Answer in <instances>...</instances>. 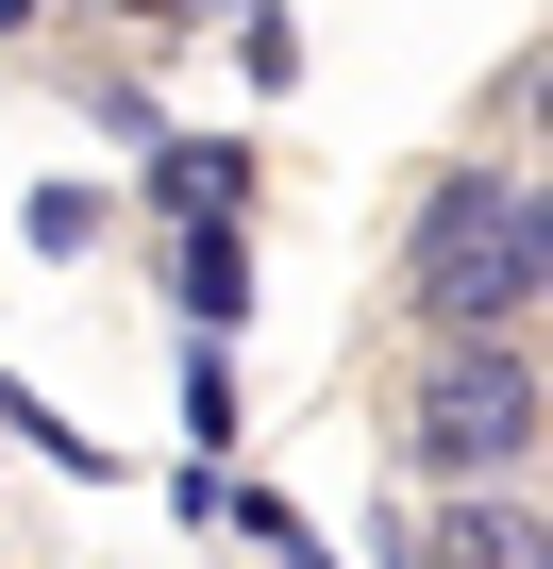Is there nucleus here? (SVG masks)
Returning <instances> with one entry per match:
<instances>
[{"instance_id": "1", "label": "nucleus", "mask_w": 553, "mask_h": 569, "mask_svg": "<svg viewBox=\"0 0 553 569\" xmlns=\"http://www.w3.org/2000/svg\"><path fill=\"white\" fill-rule=\"evenodd\" d=\"M419 319L436 336H520L536 319V168H453L419 201Z\"/></svg>"}, {"instance_id": "2", "label": "nucleus", "mask_w": 553, "mask_h": 569, "mask_svg": "<svg viewBox=\"0 0 553 569\" xmlns=\"http://www.w3.org/2000/svg\"><path fill=\"white\" fill-rule=\"evenodd\" d=\"M403 452L453 469V486H520V469H536V352H520V336H436Z\"/></svg>"}, {"instance_id": "3", "label": "nucleus", "mask_w": 553, "mask_h": 569, "mask_svg": "<svg viewBox=\"0 0 553 569\" xmlns=\"http://www.w3.org/2000/svg\"><path fill=\"white\" fill-rule=\"evenodd\" d=\"M436 569H536V502H520V486H470V502L436 519Z\"/></svg>"}, {"instance_id": "4", "label": "nucleus", "mask_w": 553, "mask_h": 569, "mask_svg": "<svg viewBox=\"0 0 553 569\" xmlns=\"http://www.w3.org/2000/svg\"><path fill=\"white\" fill-rule=\"evenodd\" d=\"M235 284H251V268H235V218H218V234L185 251V302H201V319H235Z\"/></svg>"}, {"instance_id": "5", "label": "nucleus", "mask_w": 553, "mask_h": 569, "mask_svg": "<svg viewBox=\"0 0 553 569\" xmlns=\"http://www.w3.org/2000/svg\"><path fill=\"white\" fill-rule=\"evenodd\" d=\"M18 18H51V0H0V34H18Z\"/></svg>"}, {"instance_id": "6", "label": "nucleus", "mask_w": 553, "mask_h": 569, "mask_svg": "<svg viewBox=\"0 0 553 569\" xmlns=\"http://www.w3.org/2000/svg\"><path fill=\"white\" fill-rule=\"evenodd\" d=\"M151 18H201V0H151Z\"/></svg>"}]
</instances>
